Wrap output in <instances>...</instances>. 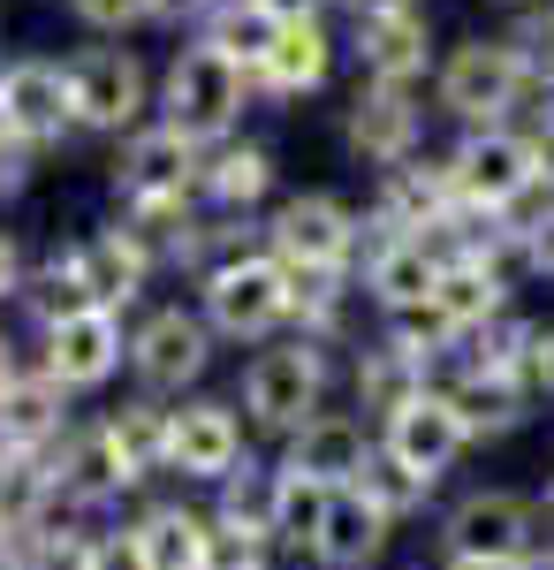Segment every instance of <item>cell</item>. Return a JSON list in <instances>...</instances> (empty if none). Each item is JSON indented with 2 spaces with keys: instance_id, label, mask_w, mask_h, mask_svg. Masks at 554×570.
<instances>
[{
  "instance_id": "obj_39",
  "label": "cell",
  "mask_w": 554,
  "mask_h": 570,
  "mask_svg": "<svg viewBox=\"0 0 554 570\" xmlns=\"http://www.w3.org/2000/svg\"><path fill=\"white\" fill-rule=\"evenodd\" d=\"M8 183H23V137L16 130H0V190Z\"/></svg>"
},
{
  "instance_id": "obj_18",
  "label": "cell",
  "mask_w": 554,
  "mask_h": 570,
  "mask_svg": "<svg viewBox=\"0 0 554 570\" xmlns=\"http://www.w3.org/2000/svg\"><path fill=\"white\" fill-rule=\"evenodd\" d=\"M129 548L145 570H206L214 563V518L182 510V502H160L129 525Z\"/></svg>"
},
{
  "instance_id": "obj_21",
  "label": "cell",
  "mask_w": 554,
  "mask_h": 570,
  "mask_svg": "<svg viewBox=\"0 0 554 570\" xmlns=\"http://www.w3.org/2000/svg\"><path fill=\"white\" fill-rule=\"evenodd\" d=\"M433 305L456 320V335H478V327H494L502 312H510V266L502 259H448L441 274V289H433Z\"/></svg>"
},
{
  "instance_id": "obj_2",
  "label": "cell",
  "mask_w": 554,
  "mask_h": 570,
  "mask_svg": "<svg viewBox=\"0 0 554 570\" xmlns=\"http://www.w3.org/2000/svg\"><path fill=\"white\" fill-rule=\"evenodd\" d=\"M319 395H327V357L319 343H281V351H258L244 373V411L266 434H297L319 419Z\"/></svg>"
},
{
  "instance_id": "obj_12",
  "label": "cell",
  "mask_w": 554,
  "mask_h": 570,
  "mask_svg": "<svg viewBox=\"0 0 554 570\" xmlns=\"http://www.w3.org/2000/svg\"><path fill=\"white\" fill-rule=\"evenodd\" d=\"M122 183H129L137 214L152 220V228H175L182 206H190V137H175V130L137 137L129 160H122ZM182 228H190V220H182Z\"/></svg>"
},
{
  "instance_id": "obj_32",
  "label": "cell",
  "mask_w": 554,
  "mask_h": 570,
  "mask_svg": "<svg viewBox=\"0 0 554 570\" xmlns=\"http://www.w3.org/2000/svg\"><path fill=\"white\" fill-rule=\"evenodd\" d=\"M99 297H91L85 282V259L77 252H61V259H46V274L31 282V312H39L46 327H61V320H77V312H91Z\"/></svg>"
},
{
  "instance_id": "obj_4",
  "label": "cell",
  "mask_w": 554,
  "mask_h": 570,
  "mask_svg": "<svg viewBox=\"0 0 554 570\" xmlns=\"http://www.w3.org/2000/svg\"><path fill=\"white\" fill-rule=\"evenodd\" d=\"M524 85H532V61H524L516 46L471 39V46H456L448 69H441V107L464 115V122H478V130H494L516 99H524Z\"/></svg>"
},
{
  "instance_id": "obj_25",
  "label": "cell",
  "mask_w": 554,
  "mask_h": 570,
  "mask_svg": "<svg viewBox=\"0 0 554 570\" xmlns=\"http://www.w3.org/2000/svg\"><path fill=\"white\" fill-rule=\"evenodd\" d=\"M122 487H137V480H129V464H122V449H115V434H107V426L61 441L53 494H69V502H107V494H122Z\"/></svg>"
},
{
  "instance_id": "obj_37",
  "label": "cell",
  "mask_w": 554,
  "mask_h": 570,
  "mask_svg": "<svg viewBox=\"0 0 554 570\" xmlns=\"http://www.w3.org/2000/svg\"><path fill=\"white\" fill-rule=\"evenodd\" d=\"M532 389L554 395V320L540 327V351H532Z\"/></svg>"
},
{
  "instance_id": "obj_9",
  "label": "cell",
  "mask_w": 554,
  "mask_h": 570,
  "mask_svg": "<svg viewBox=\"0 0 554 570\" xmlns=\"http://www.w3.org/2000/svg\"><path fill=\"white\" fill-rule=\"evenodd\" d=\"M236 464H244V419L228 403H182V411H168V472L220 487V480H236Z\"/></svg>"
},
{
  "instance_id": "obj_45",
  "label": "cell",
  "mask_w": 554,
  "mask_h": 570,
  "mask_svg": "<svg viewBox=\"0 0 554 570\" xmlns=\"http://www.w3.org/2000/svg\"><path fill=\"white\" fill-rule=\"evenodd\" d=\"M540 518H547V540H554V472H547V487H540Z\"/></svg>"
},
{
  "instance_id": "obj_17",
  "label": "cell",
  "mask_w": 554,
  "mask_h": 570,
  "mask_svg": "<svg viewBox=\"0 0 554 570\" xmlns=\"http://www.w3.org/2000/svg\"><path fill=\"white\" fill-rule=\"evenodd\" d=\"M441 274H448V252H433L426 236H387L365 266V289H373L380 312H410L441 289Z\"/></svg>"
},
{
  "instance_id": "obj_15",
  "label": "cell",
  "mask_w": 554,
  "mask_h": 570,
  "mask_svg": "<svg viewBox=\"0 0 554 570\" xmlns=\"http://www.w3.org/2000/svg\"><path fill=\"white\" fill-rule=\"evenodd\" d=\"M61 122H77V107H69V69H53V61H16V69H0V130L39 145V137H61Z\"/></svg>"
},
{
  "instance_id": "obj_31",
  "label": "cell",
  "mask_w": 554,
  "mask_h": 570,
  "mask_svg": "<svg viewBox=\"0 0 554 570\" xmlns=\"http://www.w3.org/2000/svg\"><path fill=\"white\" fill-rule=\"evenodd\" d=\"M274 39H281V23H274L258 0H244V8H220V16H214V39H206V46H220L236 69H266Z\"/></svg>"
},
{
  "instance_id": "obj_40",
  "label": "cell",
  "mask_w": 554,
  "mask_h": 570,
  "mask_svg": "<svg viewBox=\"0 0 554 570\" xmlns=\"http://www.w3.org/2000/svg\"><path fill=\"white\" fill-rule=\"evenodd\" d=\"M16 282H23V259H16V244L0 236V297H16Z\"/></svg>"
},
{
  "instance_id": "obj_36",
  "label": "cell",
  "mask_w": 554,
  "mask_h": 570,
  "mask_svg": "<svg viewBox=\"0 0 554 570\" xmlns=\"http://www.w3.org/2000/svg\"><path fill=\"white\" fill-rule=\"evenodd\" d=\"M516 236H524V266H532V274H554V206L540 220H524Z\"/></svg>"
},
{
  "instance_id": "obj_30",
  "label": "cell",
  "mask_w": 554,
  "mask_h": 570,
  "mask_svg": "<svg viewBox=\"0 0 554 570\" xmlns=\"http://www.w3.org/2000/svg\"><path fill=\"white\" fill-rule=\"evenodd\" d=\"M387 343H395L403 357H418L426 373L441 365V357H456V351H464L456 320H448V312L433 305V297H426V305H410V312H387Z\"/></svg>"
},
{
  "instance_id": "obj_10",
  "label": "cell",
  "mask_w": 554,
  "mask_h": 570,
  "mask_svg": "<svg viewBox=\"0 0 554 570\" xmlns=\"http://www.w3.org/2000/svg\"><path fill=\"white\" fill-rule=\"evenodd\" d=\"M206 357H214V335H206V320H190V312H152V320L129 335V365H137V381L152 395L190 389V381L206 373Z\"/></svg>"
},
{
  "instance_id": "obj_44",
  "label": "cell",
  "mask_w": 554,
  "mask_h": 570,
  "mask_svg": "<svg viewBox=\"0 0 554 570\" xmlns=\"http://www.w3.org/2000/svg\"><path fill=\"white\" fill-rule=\"evenodd\" d=\"M357 16H395V8H418V0H349Z\"/></svg>"
},
{
  "instance_id": "obj_13",
  "label": "cell",
  "mask_w": 554,
  "mask_h": 570,
  "mask_svg": "<svg viewBox=\"0 0 554 570\" xmlns=\"http://www.w3.org/2000/svg\"><path fill=\"white\" fill-rule=\"evenodd\" d=\"M373 456H380V441L365 434V419H349V411H319L311 426L289 434V472L335 487V494L365 480V464H373Z\"/></svg>"
},
{
  "instance_id": "obj_33",
  "label": "cell",
  "mask_w": 554,
  "mask_h": 570,
  "mask_svg": "<svg viewBox=\"0 0 554 570\" xmlns=\"http://www.w3.org/2000/svg\"><path fill=\"white\" fill-rule=\"evenodd\" d=\"M357 494H365V502H373L380 518H395V525H403L410 510H426L433 487L418 480V472H403L395 456H373V464H365V480H357Z\"/></svg>"
},
{
  "instance_id": "obj_29",
  "label": "cell",
  "mask_w": 554,
  "mask_h": 570,
  "mask_svg": "<svg viewBox=\"0 0 554 570\" xmlns=\"http://www.w3.org/2000/svg\"><path fill=\"white\" fill-rule=\"evenodd\" d=\"M274 91H311L327 77V31L319 23H281V39L266 53V69H258Z\"/></svg>"
},
{
  "instance_id": "obj_11",
  "label": "cell",
  "mask_w": 554,
  "mask_h": 570,
  "mask_svg": "<svg viewBox=\"0 0 554 570\" xmlns=\"http://www.w3.org/2000/svg\"><path fill=\"white\" fill-rule=\"evenodd\" d=\"M69 107H77L85 130H129L137 107H145V69L115 46H91L69 61Z\"/></svg>"
},
{
  "instance_id": "obj_34",
  "label": "cell",
  "mask_w": 554,
  "mask_h": 570,
  "mask_svg": "<svg viewBox=\"0 0 554 570\" xmlns=\"http://www.w3.org/2000/svg\"><path fill=\"white\" fill-rule=\"evenodd\" d=\"M214 198L220 206H251V198H266V183H274V160L258 153V145H236V153H220L214 160Z\"/></svg>"
},
{
  "instance_id": "obj_6",
  "label": "cell",
  "mask_w": 554,
  "mask_h": 570,
  "mask_svg": "<svg viewBox=\"0 0 554 570\" xmlns=\"http://www.w3.org/2000/svg\"><path fill=\"white\" fill-rule=\"evenodd\" d=\"M236 107H244V69L220 53V46H190V53H175L168 69V130L175 137H220L236 122Z\"/></svg>"
},
{
  "instance_id": "obj_23",
  "label": "cell",
  "mask_w": 554,
  "mask_h": 570,
  "mask_svg": "<svg viewBox=\"0 0 554 570\" xmlns=\"http://www.w3.org/2000/svg\"><path fill=\"white\" fill-rule=\"evenodd\" d=\"M441 395L456 403V419H464L471 441H502L524 426V403H532V389L524 381H494V373H456V381H441Z\"/></svg>"
},
{
  "instance_id": "obj_20",
  "label": "cell",
  "mask_w": 554,
  "mask_h": 570,
  "mask_svg": "<svg viewBox=\"0 0 554 570\" xmlns=\"http://www.w3.org/2000/svg\"><path fill=\"white\" fill-rule=\"evenodd\" d=\"M387 532H395V518H380L357 487H342L335 510H327V532H319V548H311V563L319 570H373L387 548Z\"/></svg>"
},
{
  "instance_id": "obj_41",
  "label": "cell",
  "mask_w": 554,
  "mask_h": 570,
  "mask_svg": "<svg viewBox=\"0 0 554 570\" xmlns=\"http://www.w3.org/2000/svg\"><path fill=\"white\" fill-rule=\"evenodd\" d=\"M532 153H540V183H554V115L540 122V137H532Z\"/></svg>"
},
{
  "instance_id": "obj_16",
  "label": "cell",
  "mask_w": 554,
  "mask_h": 570,
  "mask_svg": "<svg viewBox=\"0 0 554 570\" xmlns=\"http://www.w3.org/2000/svg\"><path fill=\"white\" fill-rule=\"evenodd\" d=\"M410 145H418V107H410V91L403 85L357 91V107H349V153L395 176V168L410 160Z\"/></svg>"
},
{
  "instance_id": "obj_26",
  "label": "cell",
  "mask_w": 554,
  "mask_h": 570,
  "mask_svg": "<svg viewBox=\"0 0 554 570\" xmlns=\"http://www.w3.org/2000/svg\"><path fill=\"white\" fill-rule=\"evenodd\" d=\"M77 259H85V282H91V297H99L107 312L129 305V297L145 289V244H137L129 228H107V236L77 244Z\"/></svg>"
},
{
  "instance_id": "obj_46",
  "label": "cell",
  "mask_w": 554,
  "mask_h": 570,
  "mask_svg": "<svg viewBox=\"0 0 554 570\" xmlns=\"http://www.w3.org/2000/svg\"><path fill=\"white\" fill-rule=\"evenodd\" d=\"M0 570H23V556H16V540L0 532Z\"/></svg>"
},
{
  "instance_id": "obj_42",
  "label": "cell",
  "mask_w": 554,
  "mask_h": 570,
  "mask_svg": "<svg viewBox=\"0 0 554 570\" xmlns=\"http://www.w3.org/2000/svg\"><path fill=\"white\" fill-rule=\"evenodd\" d=\"M214 0H152V16H168V23H182V16H206Z\"/></svg>"
},
{
  "instance_id": "obj_43",
  "label": "cell",
  "mask_w": 554,
  "mask_h": 570,
  "mask_svg": "<svg viewBox=\"0 0 554 570\" xmlns=\"http://www.w3.org/2000/svg\"><path fill=\"white\" fill-rule=\"evenodd\" d=\"M16 381H23V365H16V343H8V335H0V395L16 389Z\"/></svg>"
},
{
  "instance_id": "obj_38",
  "label": "cell",
  "mask_w": 554,
  "mask_h": 570,
  "mask_svg": "<svg viewBox=\"0 0 554 570\" xmlns=\"http://www.w3.org/2000/svg\"><path fill=\"white\" fill-rule=\"evenodd\" d=\"M274 23H319V0H258Z\"/></svg>"
},
{
  "instance_id": "obj_22",
  "label": "cell",
  "mask_w": 554,
  "mask_h": 570,
  "mask_svg": "<svg viewBox=\"0 0 554 570\" xmlns=\"http://www.w3.org/2000/svg\"><path fill=\"white\" fill-rule=\"evenodd\" d=\"M357 53L373 85H410L426 69V16L395 8V16H357Z\"/></svg>"
},
{
  "instance_id": "obj_8",
  "label": "cell",
  "mask_w": 554,
  "mask_h": 570,
  "mask_svg": "<svg viewBox=\"0 0 554 570\" xmlns=\"http://www.w3.org/2000/svg\"><path fill=\"white\" fill-rule=\"evenodd\" d=\"M357 252V220L342 198L327 190H311V198H289L281 214H274V259L289 266V274H342Z\"/></svg>"
},
{
  "instance_id": "obj_14",
  "label": "cell",
  "mask_w": 554,
  "mask_h": 570,
  "mask_svg": "<svg viewBox=\"0 0 554 570\" xmlns=\"http://www.w3.org/2000/svg\"><path fill=\"white\" fill-rule=\"evenodd\" d=\"M122 320L107 305L77 312V320H61V327H46V373L61 381V389H99L115 365H122Z\"/></svg>"
},
{
  "instance_id": "obj_27",
  "label": "cell",
  "mask_w": 554,
  "mask_h": 570,
  "mask_svg": "<svg viewBox=\"0 0 554 570\" xmlns=\"http://www.w3.org/2000/svg\"><path fill=\"white\" fill-rule=\"evenodd\" d=\"M426 389H433V373L418 365V357H403L395 343H380V351L357 357V403H365V411H380V419H395L403 403H418Z\"/></svg>"
},
{
  "instance_id": "obj_35",
  "label": "cell",
  "mask_w": 554,
  "mask_h": 570,
  "mask_svg": "<svg viewBox=\"0 0 554 570\" xmlns=\"http://www.w3.org/2000/svg\"><path fill=\"white\" fill-rule=\"evenodd\" d=\"M77 16H85L91 31H129L137 16H152V0H69Z\"/></svg>"
},
{
  "instance_id": "obj_19",
  "label": "cell",
  "mask_w": 554,
  "mask_h": 570,
  "mask_svg": "<svg viewBox=\"0 0 554 570\" xmlns=\"http://www.w3.org/2000/svg\"><path fill=\"white\" fill-rule=\"evenodd\" d=\"M61 395L69 389L53 373H23L0 395V456H46V441H69L61 434Z\"/></svg>"
},
{
  "instance_id": "obj_1",
  "label": "cell",
  "mask_w": 554,
  "mask_h": 570,
  "mask_svg": "<svg viewBox=\"0 0 554 570\" xmlns=\"http://www.w3.org/2000/svg\"><path fill=\"white\" fill-rule=\"evenodd\" d=\"M441 548H448V556H471V563H540V556H547L540 494H516V487H471L464 502L441 518Z\"/></svg>"
},
{
  "instance_id": "obj_24",
  "label": "cell",
  "mask_w": 554,
  "mask_h": 570,
  "mask_svg": "<svg viewBox=\"0 0 554 570\" xmlns=\"http://www.w3.org/2000/svg\"><path fill=\"white\" fill-rule=\"evenodd\" d=\"M327 510H335V487L304 480V472H289V464L266 480V532H274V548H319Z\"/></svg>"
},
{
  "instance_id": "obj_7",
  "label": "cell",
  "mask_w": 554,
  "mask_h": 570,
  "mask_svg": "<svg viewBox=\"0 0 554 570\" xmlns=\"http://www.w3.org/2000/svg\"><path fill=\"white\" fill-rule=\"evenodd\" d=\"M471 449V434H464V419H456V403L441 389H426L418 403H403L395 419H380V456H395L403 472H418L426 487H441L448 480V464Z\"/></svg>"
},
{
  "instance_id": "obj_5",
  "label": "cell",
  "mask_w": 554,
  "mask_h": 570,
  "mask_svg": "<svg viewBox=\"0 0 554 570\" xmlns=\"http://www.w3.org/2000/svg\"><path fill=\"white\" fill-rule=\"evenodd\" d=\"M206 320L220 335H274L289 320V266L274 252H244V259H220L206 282Z\"/></svg>"
},
{
  "instance_id": "obj_28",
  "label": "cell",
  "mask_w": 554,
  "mask_h": 570,
  "mask_svg": "<svg viewBox=\"0 0 554 570\" xmlns=\"http://www.w3.org/2000/svg\"><path fill=\"white\" fill-rule=\"evenodd\" d=\"M107 434H115V449H122L129 480L168 472V411H160V403H122V411L107 419Z\"/></svg>"
},
{
  "instance_id": "obj_47",
  "label": "cell",
  "mask_w": 554,
  "mask_h": 570,
  "mask_svg": "<svg viewBox=\"0 0 554 570\" xmlns=\"http://www.w3.org/2000/svg\"><path fill=\"white\" fill-rule=\"evenodd\" d=\"M547 31H554V23H547Z\"/></svg>"
},
{
  "instance_id": "obj_3",
  "label": "cell",
  "mask_w": 554,
  "mask_h": 570,
  "mask_svg": "<svg viewBox=\"0 0 554 570\" xmlns=\"http://www.w3.org/2000/svg\"><path fill=\"white\" fill-rule=\"evenodd\" d=\"M448 183H456V206H464V214L494 220L540 183V153H532V137L471 130L464 145H456V160H448Z\"/></svg>"
}]
</instances>
